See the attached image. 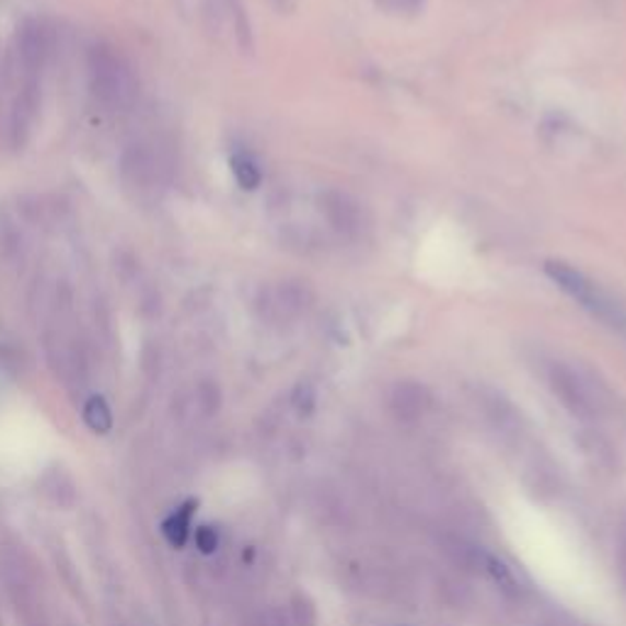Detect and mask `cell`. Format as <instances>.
<instances>
[{
    "instance_id": "1",
    "label": "cell",
    "mask_w": 626,
    "mask_h": 626,
    "mask_svg": "<svg viewBox=\"0 0 626 626\" xmlns=\"http://www.w3.org/2000/svg\"><path fill=\"white\" fill-rule=\"evenodd\" d=\"M544 273L563 294L576 301L580 309H586L592 318L626 338V304L619 297H614L610 289H604L600 281L588 277L582 269L560 263V259H548Z\"/></svg>"
},
{
    "instance_id": "2",
    "label": "cell",
    "mask_w": 626,
    "mask_h": 626,
    "mask_svg": "<svg viewBox=\"0 0 626 626\" xmlns=\"http://www.w3.org/2000/svg\"><path fill=\"white\" fill-rule=\"evenodd\" d=\"M86 79L93 101L106 111H128L138 96V77L116 47L93 45L89 49Z\"/></svg>"
},
{
    "instance_id": "3",
    "label": "cell",
    "mask_w": 626,
    "mask_h": 626,
    "mask_svg": "<svg viewBox=\"0 0 626 626\" xmlns=\"http://www.w3.org/2000/svg\"><path fill=\"white\" fill-rule=\"evenodd\" d=\"M548 387L566 409L582 421H594L607 411L610 394L586 370L568 362H550Z\"/></svg>"
},
{
    "instance_id": "4",
    "label": "cell",
    "mask_w": 626,
    "mask_h": 626,
    "mask_svg": "<svg viewBox=\"0 0 626 626\" xmlns=\"http://www.w3.org/2000/svg\"><path fill=\"white\" fill-rule=\"evenodd\" d=\"M120 184L130 201L152 206L162 198L166 186L164 162L150 144H130L120 156Z\"/></svg>"
},
{
    "instance_id": "5",
    "label": "cell",
    "mask_w": 626,
    "mask_h": 626,
    "mask_svg": "<svg viewBox=\"0 0 626 626\" xmlns=\"http://www.w3.org/2000/svg\"><path fill=\"white\" fill-rule=\"evenodd\" d=\"M51 49H55V37L51 30L42 20H27L18 33V71L23 81H39L42 71L49 65Z\"/></svg>"
},
{
    "instance_id": "6",
    "label": "cell",
    "mask_w": 626,
    "mask_h": 626,
    "mask_svg": "<svg viewBox=\"0 0 626 626\" xmlns=\"http://www.w3.org/2000/svg\"><path fill=\"white\" fill-rule=\"evenodd\" d=\"M257 304L267 321L285 323L306 311L309 294H306V289H301L297 285H277V287L265 289Z\"/></svg>"
},
{
    "instance_id": "7",
    "label": "cell",
    "mask_w": 626,
    "mask_h": 626,
    "mask_svg": "<svg viewBox=\"0 0 626 626\" xmlns=\"http://www.w3.org/2000/svg\"><path fill=\"white\" fill-rule=\"evenodd\" d=\"M578 445H580L582 457H586V463L594 475L607 477V479H612L614 475H619L617 448H614L602 433L582 431L578 436Z\"/></svg>"
},
{
    "instance_id": "8",
    "label": "cell",
    "mask_w": 626,
    "mask_h": 626,
    "mask_svg": "<svg viewBox=\"0 0 626 626\" xmlns=\"http://www.w3.org/2000/svg\"><path fill=\"white\" fill-rule=\"evenodd\" d=\"M431 406V392L419 382H399L390 394V409L396 419L404 424L419 421L421 416L429 411Z\"/></svg>"
},
{
    "instance_id": "9",
    "label": "cell",
    "mask_w": 626,
    "mask_h": 626,
    "mask_svg": "<svg viewBox=\"0 0 626 626\" xmlns=\"http://www.w3.org/2000/svg\"><path fill=\"white\" fill-rule=\"evenodd\" d=\"M323 211H326L328 223L336 228L340 235H352L360 228V211L348 196L326 194L323 198Z\"/></svg>"
},
{
    "instance_id": "10",
    "label": "cell",
    "mask_w": 626,
    "mask_h": 626,
    "mask_svg": "<svg viewBox=\"0 0 626 626\" xmlns=\"http://www.w3.org/2000/svg\"><path fill=\"white\" fill-rule=\"evenodd\" d=\"M194 509H196V502H194V499H189V502L182 505L179 509L174 511V514H170V519L164 521V536L170 538L172 546L182 548L186 544V538H189Z\"/></svg>"
},
{
    "instance_id": "11",
    "label": "cell",
    "mask_w": 626,
    "mask_h": 626,
    "mask_svg": "<svg viewBox=\"0 0 626 626\" xmlns=\"http://www.w3.org/2000/svg\"><path fill=\"white\" fill-rule=\"evenodd\" d=\"M231 170H233L235 182L243 186L245 192H253L259 184H263V172H259L257 162L247 152H237L231 156Z\"/></svg>"
},
{
    "instance_id": "12",
    "label": "cell",
    "mask_w": 626,
    "mask_h": 626,
    "mask_svg": "<svg viewBox=\"0 0 626 626\" xmlns=\"http://www.w3.org/2000/svg\"><path fill=\"white\" fill-rule=\"evenodd\" d=\"M83 421H86L93 433H108L113 429L111 406L103 396H91V399L83 404Z\"/></svg>"
},
{
    "instance_id": "13",
    "label": "cell",
    "mask_w": 626,
    "mask_h": 626,
    "mask_svg": "<svg viewBox=\"0 0 626 626\" xmlns=\"http://www.w3.org/2000/svg\"><path fill=\"white\" fill-rule=\"evenodd\" d=\"M489 578L495 580V586L507 592V594H517L519 592V582H517V576H514V570H511L507 566V560L502 558H497L492 556V553H487L485 556V568H483Z\"/></svg>"
},
{
    "instance_id": "14",
    "label": "cell",
    "mask_w": 626,
    "mask_h": 626,
    "mask_svg": "<svg viewBox=\"0 0 626 626\" xmlns=\"http://www.w3.org/2000/svg\"><path fill=\"white\" fill-rule=\"evenodd\" d=\"M289 624L291 626H318V607L306 592H294V598H291Z\"/></svg>"
},
{
    "instance_id": "15",
    "label": "cell",
    "mask_w": 626,
    "mask_h": 626,
    "mask_svg": "<svg viewBox=\"0 0 626 626\" xmlns=\"http://www.w3.org/2000/svg\"><path fill=\"white\" fill-rule=\"evenodd\" d=\"M374 5L396 18H416L424 13L426 0H374Z\"/></svg>"
},
{
    "instance_id": "16",
    "label": "cell",
    "mask_w": 626,
    "mask_h": 626,
    "mask_svg": "<svg viewBox=\"0 0 626 626\" xmlns=\"http://www.w3.org/2000/svg\"><path fill=\"white\" fill-rule=\"evenodd\" d=\"M196 546L201 553H213L218 548V531L213 526H201L196 531Z\"/></svg>"
},
{
    "instance_id": "17",
    "label": "cell",
    "mask_w": 626,
    "mask_h": 626,
    "mask_svg": "<svg viewBox=\"0 0 626 626\" xmlns=\"http://www.w3.org/2000/svg\"><path fill=\"white\" fill-rule=\"evenodd\" d=\"M617 572H619V582L626 592V526H622L619 538H617Z\"/></svg>"
},
{
    "instance_id": "18",
    "label": "cell",
    "mask_w": 626,
    "mask_h": 626,
    "mask_svg": "<svg viewBox=\"0 0 626 626\" xmlns=\"http://www.w3.org/2000/svg\"><path fill=\"white\" fill-rule=\"evenodd\" d=\"M294 406H297V411H299L301 416H309V414L313 411V392H311L309 387L299 390V392L294 394Z\"/></svg>"
},
{
    "instance_id": "19",
    "label": "cell",
    "mask_w": 626,
    "mask_h": 626,
    "mask_svg": "<svg viewBox=\"0 0 626 626\" xmlns=\"http://www.w3.org/2000/svg\"><path fill=\"white\" fill-rule=\"evenodd\" d=\"M269 3L277 5L279 10H289L291 5H294V0H269Z\"/></svg>"
}]
</instances>
